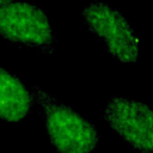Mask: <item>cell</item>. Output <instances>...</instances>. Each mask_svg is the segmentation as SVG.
<instances>
[{"label": "cell", "instance_id": "cell-1", "mask_svg": "<svg viewBox=\"0 0 153 153\" xmlns=\"http://www.w3.org/2000/svg\"><path fill=\"white\" fill-rule=\"evenodd\" d=\"M31 93L41 106L49 140L57 151L87 153L97 147L99 134L91 122L37 86L32 87Z\"/></svg>", "mask_w": 153, "mask_h": 153}, {"label": "cell", "instance_id": "cell-2", "mask_svg": "<svg viewBox=\"0 0 153 153\" xmlns=\"http://www.w3.org/2000/svg\"><path fill=\"white\" fill-rule=\"evenodd\" d=\"M0 36L17 45L54 54L56 38L45 12L25 1H11L0 6Z\"/></svg>", "mask_w": 153, "mask_h": 153}, {"label": "cell", "instance_id": "cell-3", "mask_svg": "<svg viewBox=\"0 0 153 153\" xmlns=\"http://www.w3.org/2000/svg\"><path fill=\"white\" fill-rule=\"evenodd\" d=\"M81 16L88 30L105 44L106 50L115 59L127 63L137 61L139 39L121 12L97 1L85 6Z\"/></svg>", "mask_w": 153, "mask_h": 153}, {"label": "cell", "instance_id": "cell-4", "mask_svg": "<svg viewBox=\"0 0 153 153\" xmlns=\"http://www.w3.org/2000/svg\"><path fill=\"white\" fill-rule=\"evenodd\" d=\"M103 118L134 149L153 153V109L126 97L108 100Z\"/></svg>", "mask_w": 153, "mask_h": 153}, {"label": "cell", "instance_id": "cell-5", "mask_svg": "<svg viewBox=\"0 0 153 153\" xmlns=\"http://www.w3.org/2000/svg\"><path fill=\"white\" fill-rule=\"evenodd\" d=\"M33 96L12 73L0 67V118L19 122L26 117L33 105Z\"/></svg>", "mask_w": 153, "mask_h": 153}, {"label": "cell", "instance_id": "cell-6", "mask_svg": "<svg viewBox=\"0 0 153 153\" xmlns=\"http://www.w3.org/2000/svg\"><path fill=\"white\" fill-rule=\"evenodd\" d=\"M11 1H13V0H0V6L5 5V4H7V2H11Z\"/></svg>", "mask_w": 153, "mask_h": 153}]
</instances>
